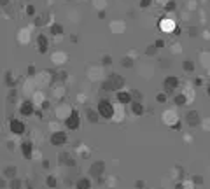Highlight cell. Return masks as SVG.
<instances>
[{"mask_svg":"<svg viewBox=\"0 0 210 189\" xmlns=\"http://www.w3.org/2000/svg\"><path fill=\"white\" fill-rule=\"evenodd\" d=\"M103 168H105V167H103V163H102V161H100V163H95L93 167H91L90 173H91L93 177H96V175H102V173H103Z\"/></svg>","mask_w":210,"mask_h":189,"instance_id":"cell-11","label":"cell"},{"mask_svg":"<svg viewBox=\"0 0 210 189\" xmlns=\"http://www.w3.org/2000/svg\"><path fill=\"white\" fill-rule=\"evenodd\" d=\"M51 142H53L54 145H63L67 142V135L63 132H56V133H53V137H51Z\"/></svg>","mask_w":210,"mask_h":189,"instance_id":"cell-5","label":"cell"},{"mask_svg":"<svg viewBox=\"0 0 210 189\" xmlns=\"http://www.w3.org/2000/svg\"><path fill=\"white\" fill-rule=\"evenodd\" d=\"M131 112H133L135 116L144 114V105L140 103V102H133V103H131Z\"/></svg>","mask_w":210,"mask_h":189,"instance_id":"cell-14","label":"cell"},{"mask_svg":"<svg viewBox=\"0 0 210 189\" xmlns=\"http://www.w3.org/2000/svg\"><path fill=\"white\" fill-rule=\"evenodd\" d=\"M186 123H188L189 126H196V124L200 123V116H198L196 110H189L188 116H186Z\"/></svg>","mask_w":210,"mask_h":189,"instance_id":"cell-4","label":"cell"},{"mask_svg":"<svg viewBox=\"0 0 210 189\" xmlns=\"http://www.w3.org/2000/svg\"><path fill=\"white\" fill-rule=\"evenodd\" d=\"M121 86H123V79H121L119 75H110L109 81L103 84V88L105 89H112V91H117Z\"/></svg>","mask_w":210,"mask_h":189,"instance_id":"cell-3","label":"cell"},{"mask_svg":"<svg viewBox=\"0 0 210 189\" xmlns=\"http://www.w3.org/2000/svg\"><path fill=\"white\" fill-rule=\"evenodd\" d=\"M161 30H163V32L175 30V23L172 21V19H161Z\"/></svg>","mask_w":210,"mask_h":189,"instance_id":"cell-12","label":"cell"},{"mask_svg":"<svg viewBox=\"0 0 210 189\" xmlns=\"http://www.w3.org/2000/svg\"><path fill=\"white\" fill-rule=\"evenodd\" d=\"M98 110H93V109H88V119L90 123H98Z\"/></svg>","mask_w":210,"mask_h":189,"instance_id":"cell-15","label":"cell"},{"mask_svg":"<svg viewBox=\"0 0 210 189\" xmlns=\"http://www.w3.org/2000/svg\"><path fill=\"white\" fill-rule=\"evenodd\" d=\"M175 103H177V105H184V103H186V97H184V95H177V97H175Z\"/></svg>","mask_w":210,"mask_h":189,"instance_id":"cell-18","label":"cell"},{"mask_svg":"<svg viewBox=\"0 0 210 189\" xmlns=\"http://www.w3.org/2000/svg\"><path fill=\"white\" fill-rule=\"evenodd\" d=\"M7 2H9V0H2V5H7Z\"/></svg>","mask_w":210,"mask_h":189,"instance_id":"cell-28","label":"cell"},{"mask_svg":"<svg viewBox=\"0 0 210 189\" xmlns=\"http://www.w3.org/2000/svg\"><path fill=\"white\" fill-rule=\"evenodd\" d=\"M37 46H39V51H40V53H46V51H47V47H49V44H47V39H46L44 35H39V37H37Z\"/></svg>","mask_w":210,"mask_h":189,"instance_id":"cell-10","label":"cell"},{"mask_svg":"<svg viewBox=\"0 0 210 189\" xmlns=\"http://www.w3.org/2000/svg\"><path fill=\"white\" fill-rule=\"evenodd\" d=\"M90 187H91L90 179H79V182H77V189H90Z\"/></svg>","mask_w":210,"mask_h":189,"instance_id":"cell-16","label":"cell"},{"mask_svg":"<svg viewBox=\"0 0 210 189\" xmlns=\"http://www.w3.org/2000/svg\"><path fill=\"white\" fill-rule=\"evenodd\" d=\"M11 187H12V189H19V182H18V180H12Z\"/></svg>","mask_w":210,"mask_h":189,"instance_id":"cell-24","label":"cell"},{"mask_svg":"<svg viewBox=\"0 0 210 189\" xmlns=\"http://www.w3.org/2000/svg\"><path fill=\"white\" fill-rule=\"evenodd\" d=\"M123 65H125V67H131V60H126V58H125V60H123Z\"/></svg>","mask_w":210,"mask_h":189,"instance_id":"cell-26","label":"cell"},{"mask_svg":"<svg viewBox=\"0 0 210 189\" xmlns=\"http://www.w3.org/2000/svg\"><path fill=\"white\" fill-rule=\"evenodd\" d=\"M117 102L126 105V103H131V93L128 91H117Z\"/></svg>","mask_w":210,"mask_h":189,"instance_id":"cell-6","label":"cell"},{"mask_svg":"<svg viewBox=\"0 0 210 189\" xmlns=\"http://www.w3.org/2000/svg\"><path fill=\"white\" fill-rule=\"evenodd\" d=\"M193 65H194L193 62H186V63H184V68H186L188 72H191L193 70Z\"/></svg>","mask_w":210,"mask_h":189,"instance_id":"cell-21","label":"cell"},{"mask_svg":"<svg viewBox=\"0 0 210 189\" xmlns=\"http://www.w3.org/2000/svg\"><path fill=\"white\" fill-rule=\"evenodd\" d=\"M63 32V28H61V25H53V27H51V33H53V35H56V33H61Z\"/></svg>","mask_w":210,"mask_h":189,"instance_id":"cell-17","label":"cell"},{"mask_svg":"<svg viewBox=\"0 0 210 189\" xmlns=\"http://www.w3.org/2000/svg\"><path fill=\"white\" fill-rule=\"evenodd\" d=\"M79 123H81V117H79V114H77V110H72L70 114L67 116V119H65V124H67V128H70V130H77V128H79Z\"/></svg>","mask_w":210,"mask_h":189,"instance_id":"cell-2","label":"cell"},{"mask_svg":"<svg viewBox=\"0 0 210 189\" xmlns=\"http://www.w3.org/2000/svg\"><path fill=\"white\" fill-rule=\"evenodd\" d=\"M149 4H151V0H140V5H142V7H147Z\"/></svg>","mask_w":210,"mask_h":189,"instance_id":"cell-25","label":"cell"},{"mask_svg":"<svg viewBox=\"0 0 210 189\" xmlns=\"http://www.w3.org/2000/svg\"><path fill=\"white\" fill-rule=\"evenodd\" d=\"M56 184H58V182H56L54 177H47V186H49V187H56Z\"/></svg>","mask_w":210,"mask_h":189,"instance_id":"cell-20","label":"cell"},{"mask_svg":"<svg viewBox=\"0 0 210 189\" xmlns=\"http://www.w3.org/2000/svg\"><path fill=\"white\" fill-rule=\"evenodd\" d=\"M208 93H210V86H208Z\"/></svg>","mask_w":210,"mask_h":189,"instance_id":"cell-29","label":"cell"},{"mask_svg":"<svg viewBox=\"0 0 210 189\" xmlns=\"http://www.w3.org/2000/svg\"><path fill=\"white\" fill-rule=\"evenodd\" d=\"M98 114L102 116L103 119H110L114 117V105H112V102L109 100H100L98 102Z\"/></svg>","mask_w":210,"mask_h":189,"instance_id":"cell-1","label":"cell"},{"mask_svg":"<svg viewBox=\"0 0 210 189\" xmlns=\"http://www.w3.org/2000/svg\"><path fill=\"white\" fill-rule=\"evenodd\" d=\"M166 98H168V97H166L165 93H161L159 97H158V102H159V103H163V102H166Z\"/></svg>","mask_w":210,"mask_h":189,"instance_id":"cell-22","label":"cell"},{"mask_svg":"<svg viewBox=\"0 0 210 189\" xmlns=\"http://www.w3.org/2000/svg\"><path fill=\"white\" fill-rule=\"evenodd\" d=\"M168 9H175V2H170V4H166V11Z\"/></svg>","mask_w":210,"mask_h":189,"instance_id":"cell-27","label":"cell"},{"mask_svg":"<svg viewBox=\"0 0 210 189\" xmlns=\"http://www.w3.org/2000/svg\"><path fill=\"white\" fill-rule=\"evenodd\" d=\"M27 12L30 14V16H33V14H35V9H33L32 5H28V7H27Z\"/></svg>","mask_w":210,"mask_h":189,"instance_id":"cell-23","label":"cell"},{"mask_svg":"<svg viewBox=\"0 0 210 189\" xmlns=\"http://www.w3.org/2000/svg\"><path fill=\"white\" fill-rule=\"evenodd\" d=\"M177 86H179V79H177V77H168V79L165 81V88H166L168 93H172Z\"/></svg>","mask_w":210,"mask_h":189,"instance_id":"cell-8","label":"cell"},{"mask_svg":"<svg viewBox=\"0 0 210 189\" xmlns=\"http://www.w3.org/2000/svg\"><path fill=\"white\" fill-rule=\"evenodd\" d=\"M11 130H12V133H16V135H21V133L25 132V124H23L21 121H11Z\"/></svg>","mask_w":210,"mask_h":189,"instance_id":"cell-9","label":"cell"},{"mask_svg":"<svg viewBox=\"0 0 210 189\" xmlns=\"http://www.w3.org/2000/svg\"><path fill=\"white\" fill-rule=\"evenodd\" d=\"M33 109H35V107H33V102H23L21 103V114L23 116H30V114H33Z\"/></svg>","mask_w":210,"mask_h":189,"instance_id":"cell-7","label":"cell"},{"mask_svg":"<svg viewBox=\"0 0 210 189\" xmlns=\"http://www.w3.org/2000/svg\"><path fill=\"white\" fill-rule=\"evenodd\" d=\"M4 173H5V177H11V179H14V175H16V168L11 167V168H7Z\"/></svg>","mask_w":210,"mask_h":189,"instance_id":"cell-19","label":"cell"},{"mask_svg":"<svg viewBox=\"0 0 210 189\" xmlns=\"http://www.w3.org/2000/svg\"><path fill=\"white\" fill-rule=\"evenodd\" d=\"M21 149H23V156H25V158H30L32 151H33V145H32V142H23Z\"/></svg>","mask_w":210,"mask_h":189,"instance_id":"cell-13","label":"cell"}]
</instances>
